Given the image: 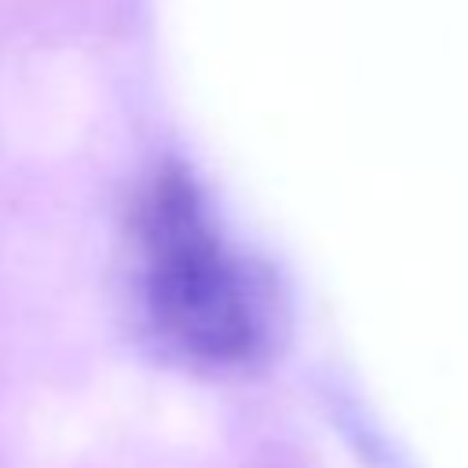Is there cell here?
<instances>
[{
  "label": "cell",
  "mask_w": 468,
  "mask_h": 468,
  "mask_svg": "<svg viewBox=\"0 0 468 468\" xmlns=\"http://www.w3.org/2000/svg\"><path fill=\"white\" fill-rule=\"evenodd\" d=\"M132 260L146 329L176 358L216 373L267 358L278 322L271 285L230 245L186 168L165 165L143 186Z\"/></svg>",
  "instance_id": "cell-1"
}]
</instances>
